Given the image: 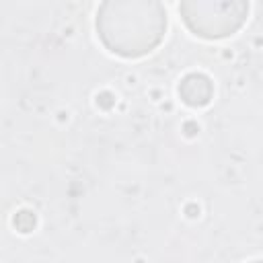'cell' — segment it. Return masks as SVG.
Segmentation results:
<instances>
[{
    "instance_id": "1",
    "label": "cell",
    "mask_w": 263,
    "mask_h": 263,
    "mask_svg": "<svg viewBox=\"0 0 263 263\" xmlns=\"http://www.w3.org/2000/svg\"><path fill=\"white\" fill-rule=\"evenodd\" d=\"M95 29L107 51L136 60L164 39L166 8L156 0H107L97 8Z\"/></svg>"
},
{
    "instance_id": "2",
    "label": "cell",
    "mask_w": 263,
    "mask_h": 263,
    "mask_svg": "<svg viewBox=\"0 0 263 263\" xmlns=\"http://www.w3.org/2000/svg\"><path fill=\"white\" fill-rule=\"evenodd\" d=\"M179 14L185 27L199 39H224L234 35L249 16L242 0H183Z\"/></svg>"
},
{
    "instance_id": "3",
    "label": "cell",
    "mask_w": 263,
    "mask_h": 263,
    "mask_svg": "<svg viewBox=\"0 0 263 263\" xmlns=\"http://www.w3.org/2000/svg\"><path fill=\"white\" fill-rule=\"evenodd\" d=\"M177 90H179L181 101L187 107L199 109V107L210 105V101L214 97V82L203 72H189L181 78Z\"/></svg>"
},
{
    "instance_id": "4",
    "label": "cell",
    "mask_w": 263,
    "mask_h": 263,
    "mask_svg": "<svg viewBox=\"0 0 263 263\" xmlns=\"http://www.w3.org/2000/svg\"><path fill=\"white\" fill-rule=\"evenodd\" d=\"M251 263H263V259H255V261H251Z\"/></svg>"
}]
</instances>
